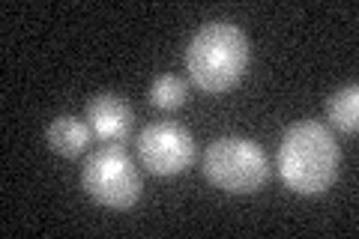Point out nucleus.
I'll use <instances>...</instances> for the list:
<instances>
[{
  "label": "nucleus",
  "instance_id": "obj_1",
  "mask_svg": "<svg viewBox=\"0 0 359 239\" xmlns=\"http://www.w3.org/2000/svg\"><path fill=\"white\" fill-rule=\"evenodd\" d=\"M339 144L323 123L302 120L294 123L278 146V174L290 191L306 198H318L339 177Z\"/></svg>",
  "mask_w": 359,
  "mask_h": 239
},
{
  "label": "nucleus",
  "instance_id": "obj_2",
  "mask_svg": "<svg viewBox=\"0 0 359 239\" xmlns=\"http://www.w3.org/2000/svg\"><path fill=\"white\" fill-rule=\"evenodd\" d=\"M249 36L231 21H210L186 48V69L192 84L204 93H228L240 84L249 66Z\"/></svg>",
  "mask_w": 359,
  "mask_h": 239
},
{
  "label": "nucleus",
  "instance_id": "obj_3",
  "mask_svg": "<svg viewBox=\"0 0 359 239\" xmlns=\"http://www.w3.org/2000/svg\"><path fill=\"white\" fill-rule=\"evenodd\" d=\"M204 174L231 195H252L269 177L264 150L249 138H216L204 153Z\"/></svg>",
  "mask_w": 359,
  "mask_h": 239
},
{
  "label": "nucleus",
  "instance_id": "obj_4",
  "mask_svg": "<svg viewBox=\"0 0 359 239\" xmlns=\"http://www.w3.org/2000/svg\"><path fill=\"white\" fill-rule=\"evenodd\" d=\"M81 189L108 210H132L141 198V174L120 144H108L84 162Z\"/></svg>",
  "mask_w": 359,
  "mask_h": 239
},
{
  "label": "nucleus",
  "instance_id": "obj_5",
  "mask_svg": "<svg viewBox=\"0 0 359 239\" xmlns=\"http://www.w3.org/2000/svg\"><path fill=\"white\" fill-rule=\"evenodd\" d=\"M138 158L156 177H174L195 162V138L177 123H153L138 135Z\"/></svg>",
  "mask_w": 359,
  "mask_h": 239
},
{
  "label": "nucleus",
  "instance_id": "obj_6",
  "mask_svg": "<svg viewBox=\"0 0 359 239\" xmlns=\"http://www.w3.org/2000/svg\"><path fill=\"white\" fill-rule=\"evenodd\" d=\"M132 105L114 93H99L87 105V126L105 144H123L132 135Z\"/></svg>",
  "mask_w": 359,
  "mask_h": 239
},
{
  "label": "nucleus",
  "instance_id": "obj_7",
  "mask_svg": "<svg viewBox=\"0 0 359 239\" xmlns=\"http://www.w3.org/2000/svg\"><path fill=\"white\" fill-rule=\"evenodd\" d=\"M48 146L63 158H78L90 146V126L78 117H57L48 126Z\"/></svg>",
  "mask_w": 359,
  "mask_h": 239
},
{
  "label": "nucleus",
  "instance_id": "obj_8",
  "mask_svg": "<svg viewBox=\"0 0 359 239\" xmlns=\"http://www.w3.org/2000/svg\"><path fill=\"white\" fill-rule=\"evenodd\" d=\"M327 117L339 132H356V126H359V90H356V84L335 90L327 102Z\"/></svg>",
  "mask_w": 359,
  "mask_h": 239
},
{
  "label": "nucleus",
  "instance_id": "obj_9",
  "mask_svg": "<svg viewBox=\"0 0 359 239\" xmlns=\"http://www.w3.org/2000/svg\"><path fill=\"white\" fill-rule=\"evenodd\" d=\"M186 99H189V87H186L183 78H177V75H162V78H156L153 87H150V102H153L156 108H162V111H177V108H183Z\"/></svg>",
  "mask_w": 359,
  "mask_h": 239
}]
</instances>
